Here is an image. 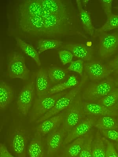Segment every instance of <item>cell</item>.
<instances>
[{
	"instance_id": "obj_9",
	"label": "cell",
	"mask_w": 118,
	"mask_h": 157,
	"mask_svg": "<svg viewBox=\"0 0 118 157\" xmlns=\"http://www.w3.org/2000/svg\"><path fill=\"white\" fill-rule=\"evenodd\" d=\"M9 76L11 78L25 80L29 78L30 71L26 66L25 59L22 56L15 54L8 65Z\"/></svg>"
},
{
	"instance_id": "obj_6",
	"label": "cell",
	"mask_w": 118,
	"mask_h": 157,
	"mask_svg": "<svg viewBox=\"0 0 118 157\" xmlns=\"http://www.w3.org/2000/svg\"><path fill=\"white\" fill-rule=\"evenodd\" d=\"M97 120L96 117H88L81 121L69 132L63 145H67L74 140L84 136L95 127Z\"/></svg>"
},
{
	"instance_id": "obj_8",
	"label": "cell",
	"mask_w": 118,
	"mask_h": 157,
	"mask_svg": "<svg viewBox=\"0 0 118 157\" xmlns=\"http://www.w3.org/2000/svg\"><path fill=\"white\" fill-rule=\"evenodd\" d=\"M44 21L43 33L55 34L63 33L70 22L57 15L43 12Z\"/></svg>"
},
{
	"instance_id": "obj_29",
	"label": "cell",
	"mask_w": 118,
	"mask_h": 157,
	"mask_svg": "<svg viewBox=\"0 0 118 157\" xmlns=\"http://www.w3.org/2000/svg\"><path fill=\"white\" fill-rule=\"evenodd\" d=\"M98 103L111 109L118 103V88L114 89L110 93L98 101Z\"/></svg>"
},
{
	"instance_id": "obj_21",
	"label": "cell",
	"mask_w": 118,
	"mask_h": 157,
	"mask_svg": "<svg viewBox=\"0 0 118 157\" xmlns=\"http://www.w3.org/2000/svg\"><path fill=\"white\" fill-rule=\"evenodd\" d=\"M42 136L36 132L34 137L30 143L28 148L29 157H43L44 148L42 144Z\"/></svg>"
},
{
	"instance_id": "obj_23",
	"label": "cell",
	"mask_w": 118,
	"mask_h": 157,
	"mask_svg": "<svg viewBox=\"0 0 118 157\" xmlns=\"http://www.w3.org/2000/svg\"><path fill=\"white\" fill-rule=\"evenodd\" d=\"M14 97V92L12 88L5 81H0V108L5 109L12 101Z\"/></svg>"
},
{
	"instance_id": "obj_20",
	"label": "cell",
	"mask_w": 118,
	"mask_h": 157,
	"mask_svg": "<svg viewBox=\"0 0 118 157\" xmlns=\"http://www.w3.org/2000/svg\"><path fill=\"white\" fill-rule=\"evenodd\" d=\"M76 1L80 20L83 27L87 33L91 36H93L96 29H95L92 24L90 14L88 10L84 9L82 1L80 0H77Z\"/></svg>"
},
{
	"instance_id": "obj_35",
	"label": "cell",
	"mask_w": 118,
	"mask_h": 157,
	"mask_svg": "<svg viewBox=\"0 0 118 157\" xmlns=\"http://www.w3.org/2000/svg\"><path fill=\"white\" fill-rule=\"evenodd\" d=\"M105 141L106 146V157H118V153L114 144L105 138Z\"/></svg>"
},
{
	"instance_id": "obj_4",
	"label": "cell",
	"mask_w": 118,
	"mask_h": 157,
	"mask_svg": "<svg viewBox=\"0 0 118 157\" xmlns=\"http://www.w3.org/2000/svg\"><path fill=\"white\" fill-rule=\"evenodd\" d=\"M67 93L66 92H63L36 99L30 118L31 122L36 120L37 121L50 111L58 99Z\"/></svg>"
},
{
	"instance_id": "obj_24",
	"label": "cell",
	"mask_w": 118,
	"mask_h": 157,
	"mask_svg": "<svg viewBox=\"0 0 118 157\" xmlns=\"http://www.w3.org/2000/svg\"><path fill=\"white\" fill-rule=\"evenodd\" d=\"M106 147L104 137L98 131L92 141V157H106Z\"/></svg>"
},
{
	"instance_id": "obj_10",
	"label": "cell",
	"mask_w": 118,
	"mask_h": 157,
	"mask_svg": "<svg viewBox=\"0 0 118 157\" xmlns=\"http://www.w3.org/2000/svg\"><path fill=\"white\" fill-rule=\"evenodd\" d=\"M43 12L60 17L69 21V13L67 4L60 0H41Z\"/></svg>"
},
{
	"instance_id": "obj_41",
	"label": "cell",
	"mask_w": 118,
	"mask_h": 157,
	"mask_svg": "<svg viewBox=\"0 0 118 157\" xmlns=\"http://www.w3.org/2000/svg\"><path fill=\"white\" fill-rule=\"evenodd\" d=\"M114 145L118 153V144H117V143H116V144H114Z\"/></svg>"
},
{
	"instance_id": "obj_17",
	"label": "cell",
	"mask_w": 118,
	"mask_h": 157,
	"mask_svg": "<svg viewBox=\"0 0 118 157\" xmlns=\"http://www.w3.org/2000/svg\"><path fill=\"white\" fill-rule=\"evenodd\" d=\"M27 139L25 132L21 129H16L12 140V149L17 157H26Z\"/></svg>"
},
{
	"instance_id": "obj_37",
	"label": "cell",
	"mask_w": 118,
	"mask_h": 157,
	"mask_svg": "<svg viewBox=\"0 0 118 157\" xmlns=\"http://www.w3.org/2000/svg\"><path fill=\"white\" fill-rule=\"evenodd\" d=\"M113 0H101L100 2L107 16L112 13V8Z\"/></svg>"
},
{
	"instance_id": "obj_34",
	"label": "cell",
	"mask_w": 118,
	"mask_h": 157,
	"mask_svg": "<svg viewBox=\"0 0 118 157\" xmlns=\"http://www.w3.org/2000/svg\"><path fill=\"white\" fill-rule=\"evenodd\" d=\"M100 132L105 138L118 144V130H99Z\"/></svg>"
},
{
	"instance_id": "obj_39",
	"label": "cell",
	"mask_w": 118,
	"mask_h": 157,
	"mask_svg": "<svg viewBox=\"0 0 118 157\" xmlns=\"http://www.w3.org/2000/svg\"><path fill=\"white\" fill-rule=\"evenodd\" d=\"M109 68L116 74H118V54L109 63Z\"/></svg>"
},
{
	"instance_id": "obj_14",
	"label": "cell",
	"mask_w": 118,
	"mask_h": 157,
	"mask_svg": "<svg viewBox=\"0 0 118 157\" xmlns=\"http://www.w3.org/2000/svg\"><path fill=\"white\" fill-rule=\"evenodd\" d=\"M67 132L62 126L49 133L47 138L48 155L53 156L57 152L64 143Z\"/></svg>"
},
{
	"instance_id": "obj_25",
	"label": "cell",
	"mask_w": 118,
	"mask_h": 157,
	"mask_svg": "<svg viewBox=\"0 0 118 157\" xmlns=\"http://www.w3.org/2000/svg\"><path fill=\"white\" fill-rule=\"evenodd\" d=\"M15 39L17 44L19 48L28 56L33 59L37 65L40 66L41 62L39 57V54L34 48L31 45L24 41L20 38L16 37Z\"/></svg>"
},
{
	"instance_id": "obj_11",
	"label": "cell",
	"mask_w": 118,
	"mask_h": 157,
	"mask_svg": "<svg viewBox=\"0 0 118 157\" xmlns=\"http://www.w3.org/2000/svg\"><path fill=\"white\" fill-rule=\"evenodd\" d=\"M85 73L92 81L104 79L113 72L110 68L105 66L99 61H93L85 64L84 66Z\"/></svg>"
},
{
	"instance_id": "obj_18",
	"label": "cell",
	"mask_w": 118,
	"mask_h": 157,
	"mask_svg": "<svg viewBox=\"0 0 118 157\" xmlns=\"http://www.w3.org/2000/svg\"><path fill=\"white\" fill-rule=\"evenodd\" d=\"M49 78L47 71L43 68L39 70L36 75V88L38 98L49 96Z\"/></svg>"
},
{
	"instance_id": "obj_27",
	"label": "cell",
	"mask_w": 118,
	"mask_h": 157,
	"mask_svg": "<svg viewBox=\"0 0 118 157\" xmlns=\"http://www.w3.org/2000/svg\"><path fill=\"white\" fill-rule=\"evenodd\" d=\"M95 127L99 130H118V121L114 116H102L97 120Z\"/></svg>"
},
{
	"instance_id": "obj_26",
	"label": "cell",
	"mask_w": 118,
	"mask_h": 157,
	"mask_svg": "<svg viewBox=\"0 0 118 157\" xmlns=\"http://www.w3.org/2000/svg\"><path fill=\"white\" fill-rule=\"evenodd\" d=\"M78 79L75 75H72L69 77L66 81L50 88L49 90L48 95L55 94L64 92V91L71 88H74L77 86L79 83Z\"/></svg>"
},
{
	"instance_id": "obj_33",
	"label": "cell",
	"mask_w": 118,
	"mask_h": 157,
	"mask_svg": "<svg viewBox=\"0 0 118 157\" xmlns=\"http://www.w3.org/2000/svg\"><path fill=\"white\" fill-rule=\"evenodd\" d=\"M84 68V61L82 59H78L71 62L68 68L69 71L78 73L81 76L83 75Z\"/></svg>"
},
{
	"instance_id": "obj_2",
	"label": "cell",
	"mask_w": 118,
	"mask_h": 157,
	"mask_svg": "<svg viewBox=\"0 0 118 157\" xmlns=\"http://www.w3.org/2000/svg\"><path fill=\"white\" fill-rule=\"evenodd\" d=\"M115 85L114 80L111 78L91 83L84 90L82 99L89 102L98 101L113 90Z\"/></svg>"
},
{
	"instance_id": "obj_28",
	"label": "cell",
	"mask_w": 118,
	"mask_h": 157,
	"mask_svg": "<svg viewBox=\"0 0 118 157\" xmlns=\"http://www.w3.org/2000/svg\"><path fill=\"white\" fill-rule=\"evenodd\" d=\"M84 136L85 140L84 145L78 157H92V144L94 139L93 134L90 131Z\"/></svg>"
},
{
	"instance_id": "obj_43",
	"label": "cell",
	"mask_w": 118,
	"mask_h": 157,
	"mask_svg": "<svg viewBox=\"0 0 118 157\" xmlns=\"http://www.w3.org/2000/svg\"><path fill=\"white\" fill-rule=\"evenodd\" d=\"M117 121H118V120H117Z\"/></svg>"
},
{
	"instance_id": "obj_3",
	"label": "cell",
	"mask_w": 118,
	"mask_h": 157,
	"mask_svg": "<svg viewBox=\"0 0 118 157\" xmlns=\"http://www.w3.org/2000/svg\"><path fill=\"white\" fill-rule=\"evenodd\" d=\"M64 120L62 126L68 133L78 123L85 118L86 115L83 106L82 98L79 94L64 112Z\"/></svg>"
},
{
	"instance_id": "obj_16",
	"label": "cell",
	"mask_w": 118,
	"mask_h": 157,
	"mask_svg": "<svg viewBox=\"0 0 118 157\" xmlns=\"http://www.w3.org/2000/svg\"><path fill=\"white\" fill-rule=\"evenodd\" d=\"M64 113L57 115L49 118L44 121L37 128V132L42 136L49 134L60 127L64 122Z\"/></svg>"
},
{
	"instance_id": "obj_22",
	"label": "cell",
	"mask_w": 118,
	"mask_h": 157,
	"mask_svg": "<svg viewBox=\"0 0 118 157\" xmlns=\"http://www.w3.org/2000/svg\"><path fill=\"white\" fill-rule=\"evenodd\" d=\"M84 140V136L69 144L63 150L62 157H78L82 149Z\"/></svg>"
},
{
	"instance_id": "obj_36",
	"label": "cell",
	"mask_w": 118,
	"mask_h": 157,
	"mask_svg": "<svg viewBox=\"0 0 118 157\" xmlns=\"http://www.w3.org/2000/svg\"><path fill=\"white\" fill-rule=\"evenodd\" d=\"M59 57L63 65L71 62L73 57V55L68 50H63L59 52Z\"/></svg>"
},
{
	"instance_id": "obj_15",
	"label": "cell",
	"mask_w": 118,
	"mask_h": 157,
	"mask_svg": "<svg viewBox=\"0 0 118 157\" xmlns=\"http://www.w3.org/2000/svg\"><path fill=\"white\" fill-rule=\"evenodd\" d=\"M83 106L85 114L89 117H100L104 116H116L117 111L112 110L99 103L83 100Z\"/></svg>"
},
{
	"instance_id": "obj_13",
	"label": "cell",
	"mask_w": 118,
	"mask_h": 157,
	"mask_svg": "<svg viewBox=\"0 0 118 157\" xmlns=\"http://www.w3.org/2000/svg\"><path fill=\"white\" fill-rule=\"evenodd\" d=\"M16 13L17 15L43 16V8L41 0L20 1L16 8Z\"/></svg>"
},
{
	"instance_id": "obj_32",
	"label": "cell",
	"mask_w": 118,
	"mask_h": 157,
	"mask_svg": "<svg viewBox=\"0 0 118 157\" xmlns=\"http://www.w3.org/2000/svg\"><path fill=\"white\" fill-rule=\"evenodd\" d=\"M49 79L53 82H60L65 79L66 73L62 69L57 67H52L47 71Z\"/></svg>"
},
{
	"instance_id": "obj_31",
	"label": "cell",
	"mask_w": 118,
	"mask_h": 157,
	"mask_svg": "<svg viewBox=\"0 0 118 157\" xmlns=\"http://www.w3.org/2000/svg\"><path fill=\"white\" fill-rule=\"evenodd\" d=\"M107 17V19L104 24L96 29L97 33L107 32L118 28V15L112 13Z\"/></svg>"
},
{
	"instance_id": "obj_42",
	"label": "cell",
	"mask_w": 118,
	"mask_h": 157,
	"mask_svg": "<svg viewBox=\"0 0 118 157\" xmlns=\"http://www.w3.org/2000/svg\"><path fill=\"white\" fill-rule=\"evenodd\" d=\"M115 83L116 86H118V78H116V80H115Z\"/></svg>"
},
{
	"instance_id": "obj_5",
	"label": "cell",
	"mask_w": 118,
	"mask_h": 157,
	"mask_svg": "<svg viewBox=\"0 0 118 157\" xmlns=\"http://www.w3.org/2000/svg\"><path fill=\"white\" fill-rule=\"evenodd\" d=\"M100 39L99 52L102 58H108L118 48V32L98 33Z\"/></svg>"
},
{
	"instance_id": "obj_40",
	"label": "cell",
	"mask_w": 118,
	"mask_h": 157,
	"mask_svg": "<svg viewBox=\"0 0 118 157\" xmlns=\"http://www.w3.org/2000/svg\"><path fill=\"white\" fill-rule=\"evenodd\" d=\"M111 109L113 110L117 111L118 110V103L116 104V105L111 108Z\"/></svg>"
},
{
	"instance_id": "obj_7",
	"label": "cell",
	"mask_w": 118,
	"mask_h": 157,
	"mask_svg": "<svg viewBox=\"0 0 118 157\" xmlns=\"http://www.w3.org/2000/svg\"><path fill=\"white\" fill-rule=\"evenodd\" d=\"M18 22L22 30L32 34L43 33L44 21L43 16L17 15Z\"/></svg>"
},
{
	"instance_id": "obj_38",
	"label": "cell",
	"mask_w": 118,
	"mask_h": 157,
	"mask_svg": "<svg viewBox=\"0 0 118 157\" xmlns=\"http://www.w3.org/2000/svg\"><path fill=\"white\" fill-rule=\"evenodd\" d=\"M0 157H16L13 155L8 151L6 146L0 144Z\"/></svg>"
},
{
	"instance_id": "obj_19",
	"label": "cell",
	"mask_w": 118,
	"mask_h": 157,
	"mask_svg": "<svg viewBox=\"0 0 118 157\" xmlns=\"http://www.w3.org/2000/svg\"><path fill=\"white\" fill-rule=\"evenodd\" d=\"M64 48L69 50L73 56L83 60H89L92 57V50L81 43H70L65 45Z\"/></svg>"
},
{
	"instance_id": "obj_1",
	"label": "cell",
	"mask_w": 118,
	"mask_h": 157,
	"mask_svg": "<svg viewBox=\"0 0 118 157\" xmlns=\"http://www.w3.org/2000/svg\"><path fill=\"white\" fill-rule=\"evenodd\" d=\"M88 77L86 74L84 73L82 76L81 82L75 87L73 88L69 92L61 96L58 99L57 103L51 110L44 116L40 118L36 122L41 123L50 117L61 113L66 110L71 105L77 97L81 91L86 82Z\"/></svg>"
},
{
	"instance_id": "obj_30",
	"label": "cell",
	"mask_w": 118,
	"mask_h": 157,
	"mask_svg": "<svg viewBox=\"0 0 118 157\" xmlns=\"http://www.w3.org/2000/svg\"><path fill=\"white\" fill-rule=\"evenodd\" d=\"M62 43L60 40L55 39H41L38 44V52L40 54L48 50L58 48Z\"/></svg>"
},
{
	"instance_id": "obj_12",
	"label": "cell",
	"mask_w": 118,
	"mask_h": 157,
	"mask_svg": "<svg viewBox=\"0 0 118 157\" xmlns=\"http://www.w3.org/2000/svg\"><path fill=\"white\" fill-rule=\"evenodd\" d=\"M34 82H31L19 92L17 101L18 109L24 115L29 113L34 97Z\"/></svg>"
}]
</instances>
